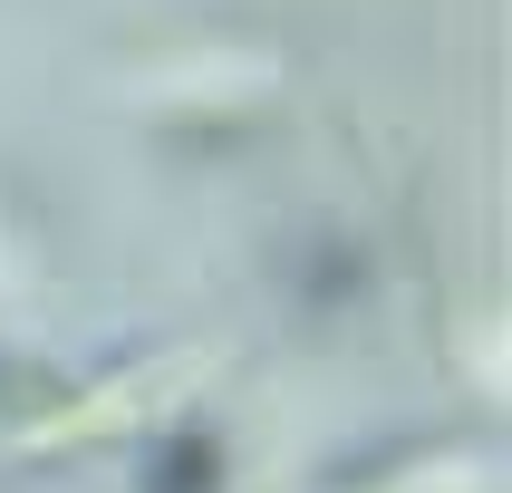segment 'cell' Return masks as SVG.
<instances>
[{
	"mask_svg": "<svg viewBox=\"0 0 512 493\" xmlns=\"http://www.w3.org/2000/svg\"><path fill=\"white\" fill-rule=\"evenodd\" d=\"M213 484H223V455L203 435H174L165 455H155V474H145V493H213Z\"/></svg>",
	"mask_w": 512,
	"mask_h": 493,
	"instance_id": "6da1fadb",
	"label": "cell"
}]
</instances>
